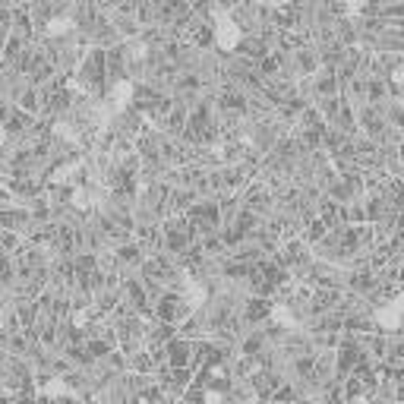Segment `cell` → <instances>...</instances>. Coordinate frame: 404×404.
<instances>
[{
  "label": "cell",
  "mask_w": 404,
  "mask_h": 404,
  "mask_svg": "<svg viewBox=\"0 0 404 404\" xmlns=\"http://www.w3.org/2000/svg\"><path fill=\"white\" fill-rule=\"evenodd\" d=\"M271 307H275V300H271V297L246 294L237 313H240V319H243L246 325H259L262 319H269V316H271Z\"/></svg>",
  "instance_id": "1"
},
{
  "label": "cell",
  "mask_w": 404,
  "mask_h": 404,
  "mask_svg": "<svg viewBox=\"0 0 404 404\" xmlns=\"http://www.w3.org/2000/svg\"><path fill=\"white\" fill-rule=\"evenodd\" d=\"M111 252H114V259H117L120 269H130V271H136V265L145 259V250L133 237L123 240V243H117V246H111Z\"/></svg>",
  "instance_id": "3"
},
{
  "label": "cell",
  "mask_w": 404,
  "mask_h": 404,
  "mask_svg": "<svg viewBox=\"0 0 404 404\" xmlns=\"http://www.w3.org/2000/svg\"><path fill=\"white\" fill-rule=\"evenodd\" d=\"M164 357H168V366H189V357H193V341L174 335L170 341H164Z\"/></svg>",
  "instance_id": "4"
},
{
  "label": "cell",
  "mask_w": 404,
  "mask_h": 404,
  "mask_svg": "<svg viewBox=\"0 0 404 404\" xmlns=\"http://www.w3.org/2000/svg\"><path fill=\"white\" fill-rule=\"evenodd\" d=\"M13 105H16L19 111H25V114H38V111H41V95H38V86H29V82H25V88L16 95Z\"/></svg>",
  "instance_id": "5"
},
{
  "label": "cell",
  "mask_w": 404,
  "mask_h": 404,
  "mask_svg": "<svg viewBox=\"0 0 404 404\" xmlns=\"http://www.w3.org/2000/svg\"><path fill=\"white\" fill-rule=\"evenodd\" d=\"M288 60H290V67L297 69V76H313L316 69H319V57H316V48L309 41L290 50Z\"/></svg>",
  "instance_id": "2"
}]
</instances>
